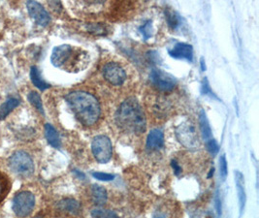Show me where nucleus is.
Wrapping results in <instances>:
<instances>
[{"instance_id":"19","label":"nucleus","mask_w":259,"mask_h":218,"mask_svg":"<svg viewBox=\"0 0 259 218\" xmlns=\"http://www.w3.org/2000/svg\"><path fill=\"white\" fill-rule=\"evenodd\" d=\"M199 122H200L202 137H203L205 142H208L209 140L212 139V129H211V126H210V124H209V121H208V119H207L206 114H205L203 111L201 112Z\"/></svg>"},{"instance_id":"9","label":"nucleus","mask_w":259,"mask_h":218,"mask_svg":"<svg viewBox=\"0 0 259 218\" xmlns=\"http://www.w3.org/2000/svg\"><path fill=\"white\" fill-rule=\"evenodd\" d=\"M104 79L113 85H121L126 80L124 69L116 62L106 63L102 69Z\"/></svg>"},{"instance_id":"29","label":"nucleus","mask_w":259,"mask_h":218,"mask_svg":"<svg viewBox=\"0 0 259 218\" xmlns=\"http://www.w3.org/2000/svg\"><path fill=\"white\" fill-rule=\"evenodd\" d=\"M202 93H203V94H207V95H212V94H213L212 91H211V88H210V85H209V82H208L207 78H205L204 80H203V84H202Z\"/></svg>"},{"instance_id":"34","label":"nucleus","mask_w":259,"mask_h":218,"mask_svg":"<svg viewBox=\"0 0 259 218\" xmlns=\"http://www.w3.org/2000/svg\"><path fill=\"white\" fill-rule=\"evenodd\" d=\"M159 218H160V217H159Z\"/></svg>"},{"instance_id":"7","label":"nucleus","mask_w":259,"mask_h":218,"mask_svg":"<svg viewBox=\"0 0 259 218\" xmlns=\"http://www.w3.org/2000/svg\"><path fill=\"white\" fill-rule=\"evenodd\" d=\"M92 150L95 159L102 164L111 160L113 155L112 143L110 139L103 135L96 136L94 139L92 144Z\"/></svg>"},{"instance_id":"25","label":"nucleus","mask_w":259,"mask_h":218,"mask_svg":"<svg viewBox=\"0 0 259 218\" xmlns=\"http://www.w3.org/2000/svg\"><path fill=\"white\" fill-rule=\"evenodd\" d=\"M140 31H141L142 34L144 36V38L147 40L149 39L152 33H153V25H152V22L151 21H148L145 24H143L141 27H140Z\"/></svg>"},{"instance_id":"12","label":"nucleus","mask_w":259,"mask_h":218,"mask_svg":"<svg viewBox=\"0 0 259 218\" xmlns=\"http://www.w3.org/2000/svg\"><path fill=\"white\" fill-rule=\"evenodd\" d=\"M164 145V135L158 129L152 130L147 138V148L151 150L160 149Z\"/></svg>"},{"instance_id":"30","label":"nucleus","mask_w":259,"mask_h":218,"mask_svg":"<svg viewBox=\"0 0 259 218\" xmlns=\"http://www.w3.org/2000/svg\"><path fill=\"white\" fill-rule=\"evenodd\" d=\"M172 167H173V170H174V172H175L177 176L182 172V169H181V167L179 166V164H178L176 161H172Z\"/></svg>"},{"instance_id":"6","label":"nucleus","mask_w":259,"mask_h":218,"mask_svg":"<svg viewBox=\"0 0 259 218\" xmlns=\"http://www.w3.org/2000/svg\"><path fill=\"white\" fill-rule=\"evenodd\" d=\"M35 206V197L29 191H22L13 200V210L19 217L29 215Z\"/></svg>"},{"instance_id":"18","label":"nucleus","mask_w":259,"mask_h":218,"mask_svg":"<svg viewBox=\"0 0 259 218\" xmlns=\"http://www.w3.org/2000/svg\"><path fill=\"white\" fill-rule=\"evenodd\" d=\"M30 79L32 80L33 84L40 91H46L50 88V84L42 79L40 71L36 66H32L30 69Z\"/></svg>"},{"instance_id":"1","label":"nucleus","mask_w":259,"mask_h":218,"mask_svg":"<svg viewBox=\"0 0 259 218\" xmlns=\"http://www.w3.org/2000/svg\"><path fill=\"white\" fill-rule=\"evenodd\" d=\"M65 100L76 116L84 126H92L100 116V105L89 92H73L65 96Z\"/></svg>"},{"instance_id":"2","label":"nucleus","mask_w":259,"mask_h":218,"mask_svg":"<svg viewBox=\"0 0 259 218\" xmlns=\"http://www.w3.org/2000/svg\"><path fill=\"white\" fill-rule=\"evenodd\" d=\"M51 61L59 69L77 73L87 68L90 62V55L79 47L60 45L53 50Z\"/></svg>"},{"instance_id":"31","label":"nucleus","mask_w":259,"mask_h":218,"mask_svg":"<svg viewBox=\"0 0 259 218\" xmlns=\"http://www.w3.org/2000/svg\"><path fill=\"white\" fill-rule=\"evenodd\" d=\"M215 206H217V211L219 214H221L222 212V204H221V200L219 197H217L215 199Z\"/></svg>"},{"instance_id":"8","label":"nucleus","mask_w":259,"mask_h":218,"mask_svg":"<svg viewBox=\"0 0 259 218\" xmlns=\"http://www.w3.org/2000/svg\"><path fill=\"white\" fill-rule=\"evenodd\" d=\"M150 80L153 86L160 92H170L177 84V80L172 75L160 69L152 70Z\"/></svg>"},{"instance_id":"15","label":"nucleus","mask_w":259,"mask_h":218,"mask_svg":"<svg viewBox=\"0 0 259 218\" xmlns=\"http://www.w3.org/2000/svg\"><path fill=\"white\" fill-rule=\"evenodd\" d=\"M92 197L96 206H103L108 199L106 189L100 185H94L92 188Z\"/></svg>"},{"instance_id":"28","label":"nucleus","mask_w":259,"mask_h":218,"mask_svg":"<svg viewBox=\"0 0 259 218\" xmlns=\"http://www.w3.org/2000/svg\"><path fill=\"white\" fill-rule=\"evenodd\" d=\"M220 171H221V176L223 179H225L226 176H227V171H228V168H227V161L225 158V155H223L220 159Z\"/></svg>"},{"instance_id":"32","label":"nucleus","mask_w":259,"mask_h":218,"mask_svg":"<svg viewBox=\"0 0 259 218\" xmlns=\"http://www.w3.org/2000/svg\"><path fill=\"white\" fill-rule=\"evenodd\" d=\"M200 63L201 69H202V71H205V69H206V66H205V61H204V58H201Z\"/></svg>"},{"instance_id":"13","label":"nucleus","mask_w":259,"mask_h":218,"mask_svg":"<svg viewBox=\"0 0 259 218\" xmlns=\"http://www.w3.org/2000/svg\"><path fill=\"white\" fill-rule=\"evenodd\" d=\"M236 188L238 192V198H239V204H240V210L243 212L245 204H246V190H245V181L244 176L242 172L237 171L235 172Z\"/></svg>"},{"instance_id":"20","label":"nucleus","mask_w":259,"mask_h":218,"mask_svg":"<svg viewBox=\"0 0 259 218\" xmlns=\"http://www.w3.org/2000/svg\"><path fill=\"white\" fill-rule=\"evenodd\" d=\"M92 216L94 218H119L115 211L101 207L94 208L92 210Z\"/></svg>"},{"instance_id":"11","label":"nucleus","mask_w":259,"mask_h":218,"mask_svg":"<svg viewBox=\"0 0 259 218\" xmlns=\"http://www.w3.org/2000/svg\"><path fill=\"white\" fill-rule=\"evenodd\" d=\"M169 55L172 58H178V59H187L189 61H192L193 49H192V46L189 44L178 43L173 47L172 50L169 51Z\"/></svg>"},{"instance_id":"22","label":"nucleus","mask_w":259,"mask_h":218,"mask_svg":"<svg viewBox=\"0 0 259 218\" xmlns=\"http://www.w3.org/2000/svg\"><path fill=\"white\" fill-rule=\"evenodd\" d=\"M165 16H166V21L169 24L170 27L176 29L178 26L180 25V18L178 16L177 14L175 12L171 11V10H167L165 12Z\"/></svg>"},{"instance_id":"23","label":"nucleus","mask_w":259,"mask_h":218,"mask_svg":"<svg viewBox=\"0 0 259 218\" xmlns=\"http://www.w3.org/2000/svg\"><path fill=\"white\" fill-rule=\"evenodd\" d=\"M8 191H9V182L4 175L0 173V201L5 197Z\"/></svg>"},{"instance_id":"27","label":"nucleus","mask_w":259,"mask_h":218,"mask_svg":"<svg viewBox=\"0 0 259 218\" xmlns=\"http://www.w3.org/2000/svg\"><path fill=\"white\" fill-rule=\"evenodd\" d=\"M206 147L212 155H215L219 152V145L214 139H211L208 142H206Z\"/></svg>"},{"instance_id":"26","label":"nucleus","mask_w":259,"mask_h":218,"mask_svg":"<svg viewBox=\"0 0 259 218\" xmlns=\"http://www.w3.org/2000/svg\"><path fill=\"white\" fill-rule=\"evenodd\" d=\"M93 177L96 180L102 181V182H110V181L114 180V178H115V176H113V175L100 172H93Z\"/></svg>"},{"instance_id":"24","label":"nucleus","mask_w":259,"mask_h":218,"mask_svg":"<svg viewBox=\"0 0 259 218\" xmlns=\"http://www.w3.org/2000/svg\"><path fill=\"white\" fill-rule=\"evenodd\" d=\"M88 30L91 33H95L97 35L105 34L107 31L106 26L102 25L101 23H94V24H89Z\"/></svg>"},{"instance_id":"16","label":"nucleus","mask_w":259,"mask_h":218,"mask_svg":"<svg viewBox=\"0 0 259 218\" xmlns=\"http://www.w3.org/2000/svg\"><path fill=\"white\" fill-rule=\"evenodd\" d=\"M45 135L47 138L48 143L54 147L55 149H59L61 146L60 143V139H59V133L58 131L55 129V127L51 124H46L45 125Z\"/></svg>"},{"instance_id":"5","label":"nucleus","mask_w":259,"mask_h":218,"mask_svg":"<svg viewBox=\"0 0 259 218\" xmlns=\"http://www.w3.org/2000/svg\"><path fill=\"white\" fill-rule=\"evenodd\" d=\"M176 136L179 142L187 149H198L200 147V140L197 130L193 123L187 121L178 126Z\"/></svg>"},{"instance_id":"3","label":"nucleus","mask_w":259,"mask_h":218,"mask_svg":"<svg viewBox=\"0 0 259 218\" xmlns=\"http://www.w3.org/2000/svg\"><path fill=\"white\" fill-rule=\"evenodd\" d=\"M116 121L118 127L127 133L141 134L146 131L147 122L144 112L140 104L133 97L120 104L116 114Z\"/></svg>"},{"instance_id":"33","label":"nucleus","mask_w":259,"mask_h":218,"mask_svg":"<svg viewBox=\"0 0 259 218\" xmlns=\"http://www.w3.org/2000/svg\"><path fill=\"white\" fill-rule=\"evenodd\" d=\"M212 175H213V169H212V170H211V172H210V175H209L208 177H209V178H211V177H212Z\"/></svg>"},{"instance_id":"17","label":"nucleus","mask_w":259,"mask_h":218,"mask_svg":"<svg viewBox=\"0 0 259 218\" xmlns=\"http://www.w3.org/2000/svg\"><path fill=\"white\" fill-rule=\"evenodd\" d=\"M20 105V99L17 97H11L0 106V120L6 118L8 115Z\"/></svg>"},{"instance_id":"10","label":"nucleus","mask_w":259,"mask_h":218,"mask_svg":"<svg viewBox=\"0 0 259 218\" xmlns=\"http://www.w3.org/2000/svg\"><path fill=\"white\" fill-rule=\"evenodd\" d=\"M26 7L29 16L38 25L47 26L51 22V17L49 13L40 3L36 1H28L26 3Z\"/></svg>"},{"instance_id":"14","label":"nucleus","mask_w":259,"mask_h":218,"mask_svg":"<svg viewBox=\"0 0 259 218\" xmlns=\"http://www.w3.org/2000/svg\"><path fill=\"white\" fill-rule=\"evenodd\" d=\"M58 207L61 211L66 212V213H70V214H78L80 212V204L73 199H65L60 201L58 204Z\"/></svg>"},{"instance_id":"21","label":"nucleus","mask_w":259,"mask_h":218,"mask_svg":"<svg viewBox=\"0 0 259 218\" xmlns=\"http://www.w3.org/2000/svg\"><path fill=\"white\" fill-rule=\"evenodd\" d=\"M28 101L30 104H32L41 114L44 115V108H43L42 100L37 92H31L28 94Z\"/></svg>"},{"instance_id":"4","label":"nucleus","mask_w":259,"mask_h":218,"mask_svg":"<svg viewBox=\"0 0 259 218\" xmlns=\"http://www.w3.org/2000/svg\"><path fill=\"white\" fill-rule=\"evenodd\" d=\"M13 172L21 177H29L34 172V163L31 156L24 151H16L9 158Z\"/></svg>"}]
</instances>
